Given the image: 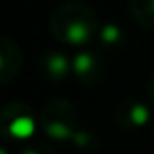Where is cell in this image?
<instances>
[{
	"instance_id": "obj_1",
	"label": "cell",
	"mask_w": 154,
	"mask_h": 154,
	"mask_svg": "<svg viewBox=\"0 0 154 154\" xmlns=\"http://www.w3.org/2000/svg\"><path fill=\"white\" fill-rule=\"evenodd\" d=\"M31 122H27V120H18L17 123H13V132L15 134H18V136H26V134H29L31 132Z\"/></svg>"
}]
</instances>
